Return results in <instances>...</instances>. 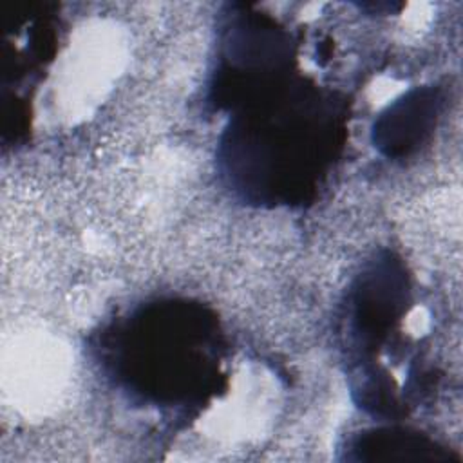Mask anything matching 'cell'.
Here are the masks:
<instances>
[{"label":"cell","mask_w":463,"mask_h":463,"mask_svg":"<svg viewBox=\"0 0 463 463\" xmlns=\"http://www.w3.org/2000/svg\"><path fill=\"white\" fill-rule=\"evenodd\" d=\"M230 114L219 170L257 206L311 201L344 148V101L291 72L246 92Z\"/></svg>","instance_id":"cell-1"},{"label":"cell","mask_w":463,"mask_h":463,"mask_svg":"<svg viewBox=\"0 0 463 463\" xmlns=\"http://www.w3.org/2000/svg\"><path fill=\"white\" fill-rule=\"evenodd\" d=\"M98 349L128 396L192 409L222 385L224 335L215 313L186 298H157L105 327Z\"/></svg>","instance_id":"cell-2"},{"label":"cell","mask_w":463,"mask_h":463,"mask_svg":"<svg viewBox=\"0 0 463 463\" xmlns=\"http://www.w3.org/2000/svg\"><path fill=\"white\" fill-rule=\"evenodd\" d=\"M443 110L438 87H414L389 103L374 119L371 139L374 148L389 159L416 154L434 134Z\"/></svg>","instance_id":"cell-4"},{"label":"cell","mask_w":463,"mask_h":463,"mask_svg":"<svg viewBox=\"0 0 463 463\" xmlns=\"http://www.w3.org/2000/svg\"><path fill=\"white\" fill-rule=\"evenodd\" d=\"M345 459L364 463H461L447 447L412 429L376 427L354 434Z\"/></svg>","instance_id":"cell-5"},{"label":"cell","mask_w":463,"mask_h":463,"mask_svg":"<svg viewBox=\"0 0 463 463\" xmlns=\"http://www.w3.org/2000/svg\"><path fill=\"white\" fill-rule=\"evenodd\" d=\"M411 302L409 277L391 253L378 255L356 277L349 295V333L367 354L378 351L405 317Z\"/></svg>","instance_id":"cell-3"}]
</instances>
